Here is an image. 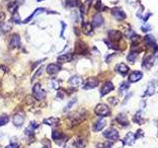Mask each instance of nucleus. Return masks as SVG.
Returning <instances> with one entry per match:
<instances>
[{"mask_svg": "<svg viewBox=\"0 0 158 148\" xmlns=\"http://www.w3.org/2000/svg\"><path fill=\"white\" fill-rule=\"evenodd\" d=\"M33 95L39 101H42L46 98V91L42 88L41 84H36L33 88Z\"/></svg>", "mask_w": 158, "mask_h": 148, "instance_id": "f257e3e1", "label": "nucleus"}, {"mask_svg": "<svg viewBox=\"0 0 158 148\" xmlns=\"http://www.w3.org/2000/svg\"><path fill=\"white\" fill-rule=\"evenodd\" d=\"M103 135H104V137H106L107 139L113 140V141L118 140V136H120V134H118V131L116 130V128H114V127L108 128L107 130H105V131L103 132Z\"/></svg>", "mask_w": 158, "mask_h": 148, "instance_id": "f03ea898", "label": "nucleus"}, {"mask_svg": "<svg viewBox=\"0 0 158 148\" xmlns=\"http://www.w3.org/2000/svg\"><path fill=\"white\" fill-rule=\"evenodd\" d=\"M95 113L100 117H107L111 113V111L106 104H99L95 108Z\"/></svg>", "mask_w": 158, "mask_h": 148, "instance_id": "7ed1b4c3", "label": "nucleus"}, {"mask_svg": "<svg viewBox=\"0 0 158 148\" xmlns=\"http://www.w3.org/2000/svg\"><path fill=\"white\" fill-rule=\"evenodd\" d=\"M99 81L98 79L95 77H90L85 80V82L83 83V89L85 90H90V89H94L98 86Z\"/></svg>", "mask_w": 158, "mask_h": 148, "instance_id": "20e7f679", "label": "nucleus"}, {"mask_svg": "<svg viewBox=\"0 0 158 148\" xmlns=\"http://www.w3.org/2000/svg\"><path fill=\"white\" fill-rule=\"evenodd\" d=\"M12 121H13V125L15 126H17V127L22 126L24 121H25V115H24L23 113H21V112L17 113L16 115L13 117Z\"/></svg>", "mask_w": 158, "mask_h": 148, "instance_id": "39448f33", "label": "nucleus"}, {"mask_svg": "<svg viewBox=\"0 0 158 148\" xmlns=\"http://www.w3.org/2000/svg\"><path fill=\"white\" fill-rule=\"evenodd\" d=\"M88 51V47L85 43L81 41H78L75 43V52L78 54H85Z\"/></svg>", "mask_w": 158, "mask_h": 148, "instance_id": "423d86ee", "label": "nucleus"}, {"mask_svg": "<svg viewBox=\"0 0 158 148\" xmlns=\"http://www.w3.org/2000/svg\"><path fill=\"white\" fill-rule=\"evenodd\" d=\"M9 46L11 48H16L21 46V39H20L19 35H17V34L13 35L11 37V41H10Z\"/></svg>", "mask_w": 158, "mask_h": 148, "instance_id": "0eeeda50", "label": "nucleus"}, {"mask_svg": "<svg viewBox=\"0 0 158 148\" xmlns=\"http://www.w3.org/2000/svg\"><path fill=\"white\" fill-rule=\"evenodd\" d=\"M59 70H60V66L56 63H51L47 66V72L49 75H54V74L58 73Z\"/></svg>", "mask_w": 158, "mask_h": 148, "instance_id": "6e6552de", "label": "nucleus"}, {"mask_svg": "<svg viewBox=\"0 0 158 148\" xmlns=\"http://www.w3.org/2000/svg\"><path fill=\"white\" fill-rule=\"evenodd\" d=\"M135 133L128 132V133H127V135L125 136V138H123V143L125 145H132L133 143H135Z\"/></svg>", "mask_w": 158, "mask_h": 148, "instance_id": "1a4fd4ad", "label": "nucleus"}, {"mask_svg": "<svg viewBox=\"0 0 158 148\" xmlns=\"http://www.w3.org/2000/svg\"><path fill=\"white\" fill-rule=\"evenodd\" d=\"M114 90V85H113V83L112 82H110V81H108V82H106L105 84L103 85V87H102V89H101V96L103 97V96H105V95H107L108 93H110L111 91H113Z\"/></svg>", "mask_w": 158, "mask_h": 148, "instance_id": "9d476101", "label": "nucleus"}, {"mask_svg": "<svg viewBox=\"0 0 158 148\" xmlns=\"http://www.w3.org/2000/svg\"><path fill=\"white\" fill-rule=\"evenodd\" d=\"M82 78L81 77H79V76H76V75H74L72 76L70 79L68 80V83L70 84V86L74 87V88H77L79 87L82 84Z\"/></svg>", "mask_w": 158, "mask_h": 148, "instance_id": "9b49d317", "label": "nucleus"}, {"mask_svg": "<svg viewBox=\"0 0 158 148\" xmlns=\"http://www.w3.org/2000/svg\"><path fill=\"white\" fill-rule=\"evenodd\" d=\"M39 127V123L37 121H32L31 125H29V126L25 130V134L26 135H33L34 134V131L36 130V128Z\"/></svg>", "mask_w": 158, "mask_h": 148, "instance_id": "f8f14e48", "label": "nucleus"}, {"mask_svg": "<svg viewBox=\"0 0 158 148\" xmlns=\"http://www.w3.org/2000/svg\"><path fill=\"white\" fill-rule=\"evenodd\" d=\"M72 60V54L71 53H64V54H61V56H59L57 57V61L58 63H66V62H69Z\"/></svg>", "mask_w": 158, "mask_h": 148, "instance_id": "ddd939ff", "label": "nucleus"}, {"mask_svg": "<svg viewBox=\"0 0 158 148\" xmlns=\"http://www.w3.org/2000/svg\"><path fill=\"white\" fill-rule=\"evenodd\" d=\"M142 76H143V74L140 71H133L130 75V77H128V80H130V82H132V83L137 82L142 78Z\"/></svg>", "mask_w": 158, "mask_h": 148, "instance_id": "4468645a", "label": "nucleus"}, {"mask_svg": "<svg viewBox=\"0 0 158 148\" xmlns=\"http://www.w3.org/2000/svg\"><path fill=\"white\" fill-rule=\"evenodd\" d=\"M103 17L101 16L100 14H97L95 16L93 17V21H92V26L95 27V28H98L103 25Z\"/></svg>", "mask_w": 158, "mask_h": 148, "instance_id": "2eb2a0df", "label": "nucleus"}, {"mask_svg": "<svg viewBox=\"0 0 158 148\" xmlns=\"http://www.w3.org/2000/svg\"><path fill=\"white\" fill-rule=\"evenodd\" d=\"M117 121L120 125H122L123 126L128 125V120H127V117L126 113H118L117 117Z\"/></svg>", "mask_w": 158, "mask_h": 148, "instance_id": "dca6fc26", "label": "nucleus"}, {"mask_svg": "<svg viewBox=\"0 0 158 148\" xmlns=\"http://www.w3.org/2000/svg\"><path fill=\"white\" fill-rule=\"evenodd\" d=\"M105 125H106V121L101 118V120H99L98 121L95 122V125H94V126H93V130L96 131V132L100 131L103 130L104 127H105Z\"/></svg>", "mask_w": 158, "mask_h": 148, "instance_id": "f3484780", "label": "nucleus"}, {"mask_svg": "<svg viewBox=\"0 0 158 148\" xmlns=\"http://www.w3.org/2000/svg\"><path fill=\"white\" fill-rule=\"evenodd\" d=\"M112 12H113L114 16H115L116 19H118V20H123V19L126 18L125 12H123V10H121V9H118V8H114Z\"/></svg>", "mask_w": 158, "mask_h": 148, "instance_id": "a211bd4d", "label": "nucleus"}, {"mask_svg": "<svg viewBox=\"0 0 158 148\" xmlns=\"http://www.w3.org/2000/svg\"><path fill=\"white\" fill-rule=\"evenodd\" d=\"M58 122H59V118L54 117H51L46 118V120H44V123H46V125L49 126H56L57 125Z\"/></svg>", "mask_w": 158, "mask_h": 148, "instance_id": "6ab92c4d", "label": "nucleus"}, {"mask_svg": "<svg viewBox=\"0 0 158 148\" xmlns=\"http://www.w3.org/2000/svg\"><path fill=\"white\" fill-rule=\"evenodd\" d=\"M116 70L117 72L122 74V75H126L128 72V66H127L125 63H120L116 66Z\"/></svg>", "mask_w": 158, "mask_h": 148, "instance_id": "aec40b11", "label": "nucleus"}, {"mask_svg": "<svg viewBox=\"0 0 158 148\" xmlns=\"http://www.w3.org/2000/svg\"><path fill=\"white\" fill-rule=\"evenodd\" d=\"M121 37H122L121 33L118 31H115V30H112V31L109 32V38H110V39L113 42L118 41V39H121Z\"/></svg>", "mask_w": 158, "mask_h": 148, "instance_id": "412c9836", "label": "nucleus"}, {"mask_svg": "<svg viewBox=\"0 0 158 148\" xmlns=\"http://www.w3.org/2000/svg\"><path fill=\"white\" fill-rule=\"evenodd\" d=\"M153 61H154V57L148 56H146L144 59H143L142 66L145 67V68H150L152 66V64H153Z\"/></svg>", "mask_w": 158, "mask_h": 148, "instance_id": "4be33fe9", "label": "nucleus"}, {"mask_svg": "<svg viewBox=\"0 0 158 148\" xmlns=\"http://www.w3.org/2000/svg\"><path fill=\"white\" fill-rule=\"evenodd\" d=\"M82 29H83V33L88 35V36H90V35L93 34V26H92V24H90V23H88V22L84 23Z\"/></svg>", "mask_w": 158, "mask_h": 148, "instance_id": "5701e85b", "label": "nucleus"}, {"mask_svg": "<svg viewBox=\"0 0 158 148\" xmlns=\"http://www.w3.org/2000/svg\"><path fill=\"white\" fill-rule=\"evenodd\" d=\"M44 11H46V10H44V8H38V9H36V10H35V11L32 13L31 16L28 17V18H26V19L24 20V22H23V23H29L35 16H36V15H39V14H41V13H44Z\"/></svg>", "mask_w": 158, "mask_h": 148, "instance_id": "b1692460", "label": "nucleus"}, {"mask_svg": "<svg viewBox=\"0 0 158 148\" xmlns=\"http://www.w3.org/2000/svg\"><path fill=\"white\" fill-rule=\"evenodd\" d=\"M18 8H19V4H18V2H16V1L11 2V3H9V4H8V11H9L10 13H12V14L17 13Z\"/></svg>", "mask_w": 158, "mask_h": 148, "instance_id": "393cba45", "label": "nucleus"}, {"mask_svg": "<svg viewBox=\"0 0 158 148\" xmlns=\"http://www.w3.org/2000/svg\"><path fill=\"white\" fill-rule=\"evenodd\" d=\"M52 137L54 141H58V140H62L64 138V135L62 134L61 132H59L57 130H53L52 133Z\"/></svg>", "mask_w": 158, "mask_h": 148, "instance_id": "a878e982", "label": "nucleus"}, {"mask_svg": "<svg viewBox=\"0 0 158 148\" xmlns=\"http://www.w3.org/2000/svg\"><path fill=\"white\" fill-rule=\"evenodd\" d=\"M66 6L69 8L77 7L80 5V0H66Z\"/></svg>", "mask_w": 158, "mask_h": 148, "instance_id": "bb28decb", "label": "nucleus"}, {"mask_svg": "<svg viewBox=\"0 0 158 148\" xmlns=\"http://www.w3.org/2000/svg\"><path fill=\"white\" fill-rule=\"evenodd\" d=\"M154 92H155V87L153 85H149L146 89L144 96H152L153 94H154Z\"/></svg>", "mask_w": 158, "mask_h": 148, "instance_id": "cd10ccee", "label": "nucleus"}, {"mask_svg": "<svg viewBox=\"0 0 158 148\" xmlns=\"http://www.w3.org/2000/svg\"><path fill=\"white\" fill-rule=\"evenodd\" d=\"M77 102V98H73L71 101H69L68 102V104L65 106V108H64V112H66V111H68V110H70V109L73 107V105L75 104Z\"/></svg>", "mask_w": 158, "mask_h": 148, "instance_id": "c85d7f7f", "label": "nucleus"}, {"mask_svg": "<svg viewBox=\"0 0 158 148\" xmlns=\"http://www.w3.org/2000/svg\"><path fill=\"white\" fill-rule=\"evenodd\" d=\"M9 121V117L6 115H3V116H0V126H3L5 125L6 123H8Z\"/></svg>", "mask_w": 158, "mask_h": 148, "instance_id": "c756f323", "label": "nucleus"}, {"mask_svg": "<svg viewBox=\"0 0 158 148\" xmlns=\"http://www.w3.org/2000/svg\"><path fill=\"white\" fill-rule=\"evenodd\" d=\"M133 121L138 123V125H140V123H142V117H141V113L140 112H138L135 113V116L133 117Z\"/></svg>", "mask_w": 158, "mask_h": 148, "instance_id": "7c9ffc66", "label": "nucleus"}, {"mask_svg": "<svg viewBox=\"0 0 158 148\" xmlns=\"http://www.w3.org/2000/svg\"><path fill=\"white\" fill-rule=\"evenodd\" d=\"M74 145H75L77 148H84L86 145V142H85V140H83V139H78V140H76L75 142H74Z\"/></svg>", "mask_w": 158, "mask_h": 148, "instance_id": "2f4dec72", "label": "nucleus"}, {"mask_svg": "<svg viewBox=\"0 0 158 148\" xmlns=\"http://www.w3.org/2000/svg\"><path fill=\"white\" fill-rule=\"evenodd\" d=\"M128 87H130V85H128V83H127V82H123L122 83V85L120 86V92H121V94H123L125 93L127 89H128Z\"/></svg>", "mask_w": 158, "mask_h": 148, "instance_id": "473e14b6", "label": "nucleus"}, {"mask_svg": "<svg viewBox=\"0 0 158 148\" xmlns=\"http://www.w3.org/2000/svg\"><path fill=\"white\" fill-rule=\"evenodd\" d=\"M51 87L52 89H58L59 88V82L57 80H56V79H53V80L51 81Z\"/></svg>", "mask_w": 158, "mask_h": 148, "instance_id": "72a5a7b5", "label": "nucleus"}, {"mask_svg": "<svg viewBox=\"0 0 158 148\" xmlns=\"http://www.w3.org/2000/svg\"><path fill=\"white\" fill-rule=\"evenodd\" d=\"M136 56H137V53H133V52H131V53H130L127 56V60L128 61H131V62H133L135 61V57H136Z\"/></svg>", "mask_w": 158, "mask_h": 148, "instance_id": "f704fd0d", "label": "nucleus"}, {"mask_svg": "<svg viewBox=\"0 0 158 148\" xmlns=\"http://www.w3.org/2000/svg\"><path fill=\"white\" fill-rule=\"evenodd\" d=\"M99 148H111L112 147V143L111 142H105V143H101V144L98 145Z\"/></svg>", "mask_w": 158, "mask_h": 148, "instance_id": "c9c22d12", "label": "nucleus"}, {"mask_svg": "<svg viewBox=\"0 0 158 148\" xmlns=\"http://www.w3.org/2000/svg\"><path fill=\"white\" fill-rule=\"evenodd\" d=\"M19 146H20V145L18 144L17 142H15V141L13 142V141H12L9 145H7L5 148H19Z\"/></svg>", "mask_w": 158, "mask_h": 148, "instance_id": "e433bc0d", "label": "nucleus"}, {"mask_svg": "<svg viewBox=\"0 0 158 148\" xmlns=\"http://www.w3.org/2000/svg\"><path fill=\"white\" fill-rule=\"evenodd\" d=\"M145 41L148 43H154V39H153L152 36H146L145 37Z\"/></svg>", "mask_w": 158, "mask_h": 148, "instance_id": "4c0bfd02", "label": "nucleus"}, {"mask_svg": "<svg viewBox=\"0 0 158 148\" xmlns=\"http://www.w3.org/2000/svg\"><path fill=\"white\" fill-rule=\"evenodd\" d=\"M43 70H44V67H41L40 69H38V72H36V74H35V75H34L33 80H34L35 78H37V77H39L40 75H41V74L43 73Z\"/></svg>", "mask_w": 158, "mask_h": 148, "instance_id": "58836bf2", "label": "nucleus"}, {"mask_svg": "<svg viewBox=\"0 0 158 148\" xmlns=\"http://www.w3.org/2000/svg\"><path fill=\"white\" fill-rule=\"evenodd\" d=\"M5 18H6V15L3 12H0V25H2L5 21Z\"/></svg>", "mask_w": 158, "mask_h": 148, "instance_id": "ea45409f", "label": "nucleus"}, {"mask_svg": "<svg viewBox=\"0 0 158 148\" xmlns=\"http://www.w3.org/2000/svg\"><path fill=\"white\" fill-rule=\"evenodd\" d=\"M60 24H61V26H62V29H61V33H60V38H63V33H64V30H65V28H66V24L64 23V22H60Z\"/></svg>", "mask_w": 158, "mask_h": 148, "instance_id": "a19ab883", "label": "nucleus"}, {"mask_svg": "<svg viewBox=\"0 0 158 148\" xmlns=\"http://www.w3.org/2000/svg\"><path fill=\"white\" fill-rule=\"evenodd\" d=\"M143 134H144V133H143V131L141 130H138L137 131H136V133H135V138H138V137H141V136H143Z\"/></svg>", "mask_w": 158, "mask_h": 148, "instance_id": "79ce46f5", "label": "nucleus"}, {"mask_svg": "<svg viewBox=\"0 0 158 148\" xmlns=\"http://www.w3.org/2000/svg\"><path fill=\"white\" fill-rule=\"evenodd\" d=\"M109 101H110V103L113 104V105H117V104H118V99L115 98V97L110 98V99H109Z\"/></svg>", "mask_w": 158, "mask_h": 148, "instance_id": "37998d69", "label": "nucleus"}, {"mask_svg": "<svg viewBox=\"0 0 158 148\" xmlns=\"http://www.w3.org/2000/svg\"><path fill=\"white\" fill-rule=\"evenodd\" d=\"M148 29H150V27H149V26H147V27H141V30H142L143 32L148 31Z\"/></svg>", "mask_w": 158, "mask_h": 148, "instance_id": "c03bdc74", "label": "nucleus"}, {"mask_svg": "<svg viewBox=\"0 0 158 148\" xmlns=\"http://www.w3.org/2000/svg\"><path fill=\"white\" fill-rule=\"evenodd\" d=\"M57 98H60V99L63 98V94H62V92H58V94H57Z\"/></svg>", "mask_w": 158, "mask_h": 148, "instance_id": "a18cd8bd", "label": "nucleus"}, {"mask_svg": "<svg viewBox=\"0 0 158 148\" xmlns=\"http://www.w3.org/2000/svg\"><path fill=\"white\" fill-rule=\"evenodd\" d=\"M38 2H41V1H44V0H37Z\"/></svg>", "mask_w": 158, "mask_h": 148, "instance_id": "49530a36", "label": "nucleus"}, {"mask_svg": "<svg viewBox=\"0 0 158 148\" xmlns=\"http://www.w3.org/2000/svg\"><path fill=\"white\" fill-rule=\"evenodd\" d=\"M42 148H47V147H42Z\"/></svg>", "mask_w": 158, "mask_h": 148, "instance_id": "de8ad7c7", "label": "nucleus"}]
</instances>
